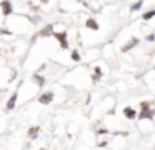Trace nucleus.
I'll return each instance as SVG.
<instances>
[{
	"mask_svg": "<svg viewBox=\"0 0 155 150\" xmlns=\"http://www.w3.org/2000/svg\"><path fill=\"white\" fill-rule=\"evenodd\" d=\"M72 58H74V60H77V62H78V60H80V55H78L77 52H74V53H72Z\"/></svg>",
	"mask_w": 155,
	"mask_h": 150,
	"instance_id": "ddd939ff",
	"label": "nucleus"
},
{
	"mask_svg": "<svg viewBox=\"0 0 155 150\" xmlns=\"http://www.w3.org/2000/svg\"><path fill=\"white\" fill-rule=\"evenodd\" d=\"M137 43H138V40H137V38H132L130 42H128L127 45H125L124 48H122V52H128V50H130V48H134V47L137 45Z\"/></svg>",
	"mask_w": 155,
	"mask_h": 150,
	"instance_id": "f03ea898",
	"label": "nucleus"
},
{
	"mask_svg": "<svg viewBox=\"0 0 155 150\" xmlns=\"http://www.w3.org/2000/svg\"><path fill=\"white\" fill-rule=\"evenodd\" d=\"M142 107H143V110H142V113L138 117L140 118H145V117H150V113H148V103H142Z\"/></svg>",
	"mask_w": 155,
	"mask_h": 150,
	"instance_id": "423d86ee",
	"label": "nucleus"
},
{
	"mask_svg": "<svg viewBox=\"0 0 155 150\" xmlns=\"http://www.w3.org/2000/svg\"><path fill=\"white\" fill-rule=\"evenodd\" d=\"M15 102H17V93H14V95L10 97V100L7 102V108H8V110H12V108L15 107Z\"/></svg>",
	"mask_w": 155,
	"mask_h": 150,
	"instance_id": "20e7f679",
	"label": "nucleus"
},
{
	"mask_svg": "<svg viewBox=\"0 0 155 150\" xmlns=\"http://www.w3.org/2000/svg\"><path fill=\"white\" fill-rule=\"evenodd\" d=\"M147 40H148V42H153V40H155V35H148Z\"/></svg>",
	"mask_w": 155,
	"mask_h": 150,
	"instance_id": "2eb2a0df",
	"label": "nucleus"
},
{
	"mask_svg": "<svg viewBox=\"0 0 155 150\" xmlns=\"http://www.w3.org/2000/svg\"><path fill=\"white\" fill-rule=\"evenodd\" d=\"M50 32H52V25H50V27H47V28H45V30H44V32H42V33H44V35H45V33H50Z\"/></svg>",
	"mask_w": 155,
	"mask_h": 150,
	"instance_id": "4468645a",
	"label": "nucleus"
},
{
	"mask_svg": "<svg viewBox=\"0 0 155 150\" xmlns=\"http://www.w3.org/2000/svg\"><path fill=\"white\" fill-rule=\"evenodd\" d=\"M37 133H38V128H37V127H34V128L28 130V137H30V138H35V137H37Z\"/></svg>",
	"mask_w": 155,
	"mask_h": 150,
	"instance_id": "6e6552de",
	"label": "nucleus"
},
{
	"mask_svg": "<svg viewBox=\"0 0 155 150\" xmlns=\"http://www.w3.org/2000/svg\"><path fill=\"white\" fill-rule=\"evenodd\" d=\"M34 78H35V82H37V83H38V85H44V78H42V77H38V75H35V77H34Z\"/></svg>",
	"mask_w": 155,
	"mask_h": 150,
	"instance_id": "9b49d317",
	"label": "nucleus"
},
{
	"mask_svg": "<svg viewBox=\"0 0 155 150\" xmlns=\"http://www.w3.org/2000/svg\"><path fill=\"white\" fill-rule=\"evenodd\" d=\"M55 37L58 38V42H60V45L64 47V48H67V47H68V43H67V40H65V33H57Z\"/></svg>",
	"mask_w": 155,
	"mask_h": 150,
	"instance_id": "7ed1b4c3",
	"label": "nucleus"
},
{
	"mask_svg": "<svg viewBox=\"0 0 155 150\" xmlns=\"http://www.w3.org/2000/svg\"><path fill=\"white\" fill-rule=\"evenodd\" d=\"M2 8H4V15H10V13H12V5L8 2L2 3Z\"/></svg>",
	"mask_w": 155,
	"mask_h": 150,
	"instance_id": "39448f33",
	"label": "nucleus"
},
{
	"mask_svg": "<svg viewBox=\"0 0 155 150\" xmlns=\"http://www.w3.org/2000/svg\"><path fill=\"white\" fill-rule=\"evenodd\" d=\"M87 27L88 28H92V30H97L98 28V25H97V22H95V20H87Z\"/></svg>",
	"mask_w": 155,
	"mask_h": 150,
	"instance_id": "0eeeda50",
	"label": "nucleus"
},
{
	"mask_svg": "<svg viewBox=\"0 0 155 150\" xmlns=\"http://www.w3.org/2000/svg\"><path fill=\"white\" fill-rule=\"evenodd\" d=\"M124 112H125V115H127L128 118H134V117H135V112H134L132 108H125Z\"/></svg>",
	"mask_w": 155,
	"mask_h": 150,
	"instance_id": "1a4fd4ad",
	"label": "nucleus"
},
{
	"mask_svg": "<svg viewBox=\"0 0 155 150\" xmlns=\"http://www.w3.org/2000/svg\"><path fill=\"white\" fill-rule=\"evenodd\" d=\"M52 98H54V93H52V92H47V93H44V95L38 98V102L44 103V105H47V103L52 102Z\"/></svg>",
	"mask_w": 155,
	"mask_h": 150,
	"instance_id": "f257e3e1",
	"label": "nucleus"
},
{
	"mask_svg": "<svg viewBox=\"0 0 155 150\" xmlns=\"http://www.w3.org/2000/svg\"><path fill=\"white\" fill-rule=\"evenodd\" d=\"M142 7V2H137V3H134V5H132V10H138Z\"/></svg>",
	"mask_w": 155,
	"mask_h": 150,
	"instance_id": "f8f14e48",
	"label": "nucleus"
},
{
	"mask_svg": "<svg viewBox=\"0 0 155 150\" xmlns=\"http://www.w3.org/2000/svg\"><path fill=\"white\" fill-rule=\"evenodd\" d=\"M152 17H155V10H152V12H147V13H143V18H145V20L152 18Z\"/></svg>",
	"mask_w": 155,
	"mask_h": 150,
	"instance_id": "9d476101",
	"label": "nucleus"
}]
</instances>
